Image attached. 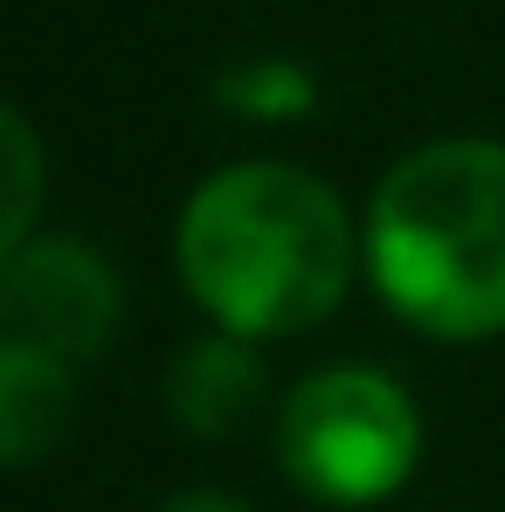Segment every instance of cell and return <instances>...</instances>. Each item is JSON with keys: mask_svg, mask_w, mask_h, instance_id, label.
<instances>
[{"mask_svg": "<svg viewBox=\"0 0 505 512\" xmlns=\"http://www.w3.org/2000/svg\"><path fill=\"white\" fill-rule=\"evenodd\" d=\"M222 104H236L243 118H298L312 111V77L298 63H243L222 77Z\"/></svg>", "mask_w": 505, "mask_h": 512, "instance_id": "obj_8", "label": "cell"}, {"mask_svg": "<svg viewBox=\"0 0 505 512\" xmlns=\"http://www.w3.org/2000/svg\"><path fill=\"white\" fill-rule=\"evenodd\" d=\"M118 270L70 236H35L0 263V340H21L63 367L97 360L118 333Z\"/></svg>", "mask_w": 505, "mask_h": 512, "instance_id": "obj_4", "label": "cell"}, {"mask_svg": "<svg viewBox=\"0 0 505 512\" xmlns=\"http://www.w3.org/2000/svg\"><path fill=\"white\" fill-rule=\"evenodd\" d=\"M367 270L429 340L505 333V139H436L381 173Z\"/></svg>", "mask_w": 505, "mask_h": 512, "instance_id": "obj_2", "label": "cell"}, {"mask_svg": "<svg viewBox=\"0 0 505 512\" xmlns=\"http://www.w3.org/2000/svg\"><path fill=\"white\" fill-rule=\"evenodd\" d=\"M42 194H49V160H42V139L35 125L0 97V263L14 250L35 243V222H42Z\"/></svg>", "mask_w": 505, "mask_h": 512, "instance_id": "obj_7", "label": "cell"}, {"mask_svg": "<svg viewBox=\"0 0 505 512\" xmlns=\"http://www.w3.org/2000/svg\"><path fill=\"white\" fill-rule=\"evenodd\" d=\"M77 416V381L63 360L21 340H0V471L42 464Z\"/></svg>", "mask_w": 505, "mask_h": 512, "instance_id": "obj_5", "label": "cell"}, {"mask_svg": "<svg viewBox=\"0 0 505 512\" xmlns=\"http://www.w3.org/2000/svg\"><path fill=\"white\" fill-rule=\"evenodd\" d=\"M160 512H250L236 492H215V485H201V492H180V499H167Z\"/></svg>", "mask_w": 505, "mask_h": 512, "instance_id": "obj_9", "label": "cell"}, {"mask_svg": "<svg viewBox=\"0 0 505 512\" xmlns=\"http://www.w3.org/2000/svg\"><path fill=\"white\" fill-rule=\"evenodd\" d=\"M277 457L319 506H381L409 485L422 457V416L409 388L381 367H319L284 395Z\"/></svg>", "mask_w": 505, "mask_h": 512, "instance_id": "obj_3", "label": "cell"}, {"mask_svg": "<svg viewBox=\"0 0 505 512\" xmlns=\"http://www.w3.org/2000/svg\"><path fill=\"white\" fill-rule=\"evenodd\" d=\"M256 395H263V360L236 333L194 340L167 374V409L194 436H236V429L250 423Z\"/></svg>", "mask_w": 505, "mask_h": 512, "instance_id": "obj_6", "label": "cell"}, {"mask_svg": "<svg viewBox=\"0 0 505 512\" xmlns=\"http://www.w3.org/2000/svg\"><path fill=\"white\" fill-rule=\"evenodd\" d=\"M180 284L236 340H291L333 319L353 284V215L319 173L243 160L208 173L180 208Z\"/></svg>", "mask_w": 505, "mask_h": 512, "instance_id": "obj_1", "label": "cell"}]
</instances>
